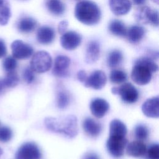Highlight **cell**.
Segmentation results:
<instances>
[{
	"mask_svg": "<svg viewBox=\"0 0 159 159\" xmlns=\"http://www.w3.org/2000/svg\"><path fill=\"white\" fill-rule=\"evenodd\" d=\"M7 54V48L4 41L0 39V58L4 57Z\"/></svg>",
	"mask_w": 159,
	"mask_h": 159,
	"instance_id": "36",
	"label": "cell"
},
{
	"mask_svg": "<svg viewBox=\"0 0 159 159\" xmlns=\"http://www.w3.org/2000/svg\"><path fill=\"white\" fill-rule=\"evenodd\" d=\"M123 55L122 52L119 50L111 51L107 58V65L111 68H114L118 66L122 61Z\"/></svg>",
	"mask_w": 159,
	"mask_h": 159,
	"instance_id": "26",
	"label": "cell"
},
{
	"mask_svg": "<svg viewBox=\"0 0 159 159\" xmlns=\"http://www.w3.org/2000/svg\"><path fill=\"white\" fill-rule=\"evenodd\" d=\"M107 81V78L101 70H96L93 71L84 82V86L88 88H91L94 89H100L102 88Z\"/></svg>",
	"mask_w": 159,
	"mask_h": 159,
	"instance_id": "11",
	"label": "cell"
},
{
	"mask_svg": "<svg viewBox=\"0 0 159 159\" xmlns=\"http://www.w3.org/2000/svg\"><path fill=\"white\" fill-rule=\"evenodd\" d=\"M109 5L111 11L116 16L127 14L132 7L130 0H109Z\"/></svg>",
	"mask_w": 159,
	"mask_h": 159,
	"instance_id": "14",
	"label": "cell"
},
{
	"mask_svg": "<svg viewBox=\"0 0 159 159\" xmlns=\"http://www.w3.org/2000/svg\"><path fill=\"white\" fill-rule=\"evenodd\" d=\"M55 32L53 28L49 26H42L37 32V40L43 45L51 43L55 39Z\"/></svg>",
	"mask_w": 159,
	"mask_h": 159,
	"instance_id": "16",
	"label": "cell"
},
{
	"mask_svg": "<svg viewBox=\"0 0 159 159\" xmlns=\"http://www.w3.org/2000/svg\"><path fill=\"white\" fill-rule=\"evenodd\" d=\"M37 25L35 19L29 16L21 17L17 23V30L23 34H29L33 32Z\"/></svg>",
	"mask_w": 159,
	"mask_h": 159,
	"instance_id": "18",
	"label": "cell"
},
{
	"mask_svg": "<svg viewBox=\"0 0 159 159\" xmlns=\"http://www.w3.org/2000/svg\"><path fill=\"white\" fill-rule=\"evenodd\" d=\"M68 23L66 20H64L61 21L58 24V32L61 34H63V33H65L68 27Z\"/></svg>",
	"mask_w": 159,
	"mask_h": 159,
	"instance_id": "35",
	"label": "cell"
},
{
	"mask_svg": "<svg viewBox=\"0 0 159 159\" xmlns=\"http://www.w3.org/2000/svg\"><path fill=\"white\" fill-rule=\"evenodd\" d=\"M2 66L4 70L7 73L14 71L17 66V62L14 57L12 56H8L3 60L2 62Z\"/></svg>",
	"mask_w": 159,
	"mask_h": 159,
	"instance_id": "29",
	"label": "cell"
},
{
	"mask_svg": "<svg viewBox=\"0 0 159 159\" xmlns=\"http://www.w3.org/2000/svg\"><path fill=\"white\" fill-rule=\"evenodd\" d=\"M109 108L108 102L104 99L96 98L90 104V110L92 114L97 118H102L107 112Z\"/></svg>",
	"mask_w": 159,
	"mask_h": 159,
	"instance_id": "15",
	"label": "cell"
},
{
	"mask_svg": "<svg viewBox=\"0 0 159 159\" xmlns=\"http://www.w3.org/2000/svg\"><path fill=\"white\" fill-rule=\"evenodd\" d=\"M44 124L48 130L63 134L70 138L75 137L78 134L77 118L73 115L60 117H47Z\"/></svg>",
	"mask_w": 159,
	"mask_h": 159,
	"instance_id": "1",
	"label": "cell"
},
{
	"mask_svg": "<svg viewBox=\"0 0 159 159\" xmlns=\"http://www.w3.org/2000/svg\"><path fill=\"white\" fill-rule=\"evenodd\" d=\"M11 47L12 57L16 59H27L34 53V48L32 47L20 40H14L11 43Z\"/></svg>",
	"mask_w": 159,
	"mask_h": 159,
	"instance_id": "9",
	"label": "cell"
},
{
	"mask_svg": "<svg viewBox=\"0 0 159 159\" xmlns=\"http://www.w3.org/2000/svg\"><path fill=\"white\" fill-rule=\"evenodd\" d=\"M83 159H99V158L96 153L89 152L86 153L83 157Z\"/></svg>",
	"mask_w": 159,
	"mask_h": 159,
	"instance_id": "38",
	"label": "cell"
},
{
	"mask_svg": "<svg viewBox=\"0 0 159 159\" xmlns=\"http://www.w3.org/2000/svg\"><path fill=\"white\" fill-rule=\"evenodd\" d=\"M148 159H159V146L158 144H153L150 147L147 151Z\"/></svg>",
	"mask_w": 159,
	"mask_h": 159,
	"instance_id": "34",
	"label": "cell"
},
{
	"mask_svg": "<svg viewBox=\"0 0 159 159\" xmlns=\"http://www.w3.org/2000/svg\"><path fill=\"white\" fill-rule=\"evenodd\" d=\"M3 153V152H2V150L0 148V157H1V156L2 155V154Z\"/></svg>",
	"mask_w": 159,
	"mask_h": 159,
	"instance_id": "42",
	"label": "cell"
},
{
	"mask_svg": "<svg viewBox=\"0 0 159 159\" xmlns=\"http://www.w3.org/2000/svg\"><path fill=\"white\" fill-rule=\"evenodd\" d=\"M70 58L65 55H58L55 59L53 74L58 77H66L68 74Z\"/></svg>",
	"mask_w": 159,
	"mask_h": 159,
	"instance_id": "12",
	"label": "cell"
},
{
	"mask_svg": "<svg viewBox=\"0 0 159 159\" xmlns=\"http://www.w3.org/2000/svg\"><path fill=\"white\" fill-rule=\"evenodd\" d=\"M127 140L125 137L119 135H109L106 147L109 153L114 157H121L127 145Z\"/></svg>",
	"mask_w": 159,
	"mask_h": 159,
	"instance_id": "7",
	"label": "cell"
},
{
	"mask_svg": "<svg viewBox=\"0 0 159 159\" xmlns=\"http://www.w3.org/2000/svg\"><path fill=\"white\" fill-rule=\"evenodd\" d=\"M158 69L157 63L149 57H141L135 61L131 78L139 85L148 84L152 77V73Z\"/></svg>",
	"mask_w": 159,
	"mask_h": 159,
	"instance_id": "2",
	"label": "cell"
},
{
	"mask_svg": "<svg viewBox=\"0 0 159 159\" xmlns=\"http://www.w3.org/2000/svg\"><path fill=\"white\" fill-rule=\"evenodd\" d=\"M45 5L48 11L54 16H61L65 11V5L61 0H47Z\"/></svg>",
	"mask_w": 159,
	"mask_h": 159,
	"instance_id": "23",
	"label": "cell"
},
{
	"mask_svg": "<svg viewBox=\"0 0 159 159\" xmlns=\"http://www.w3.org/2000/svg\"><path fill=\"white\" fill-rule=\"evenodd\" d=\"M146 0H133V2L136 5H143L145 3Z\"/></svg>",
	"mask_w": 159,
	"mask_h": 159,
	"instance_id": "40",
	"label": "cell"
},
{
	"mask_svg": "<svg viewBox=\"0 0 159 159\" xmlns=\"http://www.w3.org/2000/svg\"><path fill=\"white\" fill-rule=\"evenodd\" d=\"M135 17L140 24H150L156 27L158 25V12L150 7H140L136 11Z\"/></svg>",
	"mask_w": 159,
	"mask_h": 159,
	"instance_id": "6",
	"label": "cell"
},
{
	"mask_svg": "<svg viewBox=\"0 0 159 159\" xmlns=\"http://www.w3.org/2000/svg\"><path fill=\"white\" fill-rule=\"evenodd\" d=\"M77 78H78V80L80 81H81L82 83H84L85 81V80H86V78H87L86 73L84 70L79 71L77 73Z\"/></svg>",
	"mask_w": 159,
	"mask_h": 159,
	"instance_id": "37",
	"label": "cell"
},
{
	"mask_svg": "<svg viewBox=\"0 0 159 159\" xmlns=\"http://www.w3.org/2000/svg\"><path fill=\"white\" fill-rule=\"evenodd\" d=\"M84 132L91 137H97L101 132V125L91 118H86L83 123Z\"/></svg>",
	"mask_w": 159,
	"mask_h": 159,
	"instance_id": "20",
	"label": "cell"
},
{
	"mask_svg": "<svg viewBox=\"0 0 159 159\" xmlns=\"http://www.w3.org/2000/svg\"><path fill=\"white\" fill-rule=\"evenodd\" d=\"M70 102V98L68 94L64 91H60L57 96V106L60 109L66 108Z\"/></svg>",
	"mask_w": 159,
	"mask_h": 159,
	"instance_id": "30",
	"label": "cell"
},
{
	"mask_svg": "<svg viewBox=\"0 0 159 159\" xmlns=\"http://www.w3.org/2000/svg\"><path fill=\"white\" fill-rule=\"evenodd\" d=\"M148 130L147 128L143 125H139L135 129V135L139 140H145L147 138Z\"/></svg>",
	"mask_w": 159,
	"mask_h": 159,
	"instance_id": "32",
	"label": "cell"
},
{
	"mask_svg": "<svg viewBox=\"0 0 159 159\" xmlns=\"http://www.w3.org/2000/svg\"><path fill=\"white\" fill-rule=\"evenodd\" d=\"M41 156L38 146L33 142L22 144L16 153V159H40Z\"/></svg>",
	"mask_w": 159,
	"mask_h": 159,
	"instance_id": "8",
	"label": "cell"
},
{
	"mask_svg": "<svg viewBox=\"0 0 159 159\" xmlns=\"http://www.w3.org/2000/svg\"><path fill=\"white\" fill-rule=\"evenodd\" d=\"M75 16L82 24L93 25L99 22L101 13L99 7L95 2L89 0H83L76 4Z\"/></svg>",
	"mask_w": 159,
	"mask_h": 159,
	"instance_id": "3",
	"label": "cell"
},
{
	"mask_svg": "<svg viewBox=\"0 0 159 159\" xmlns=\"http://www.w3.org/2000/svg\"><path fill=\"white\" fill-rule=\"evenodd\" d=\"M126 152L127 155L134 157L142 156L146 152V145L140 141H133L127 146Z\"/></svg>",
	"mask_w": 159,
	"mask_h": 159,
	"instance_id": "21",
	"label": "cell"
},
{
	"mask_svg": "<svg viewBox=\"0 0 159 159\" xmlns=\"http://www.w3.org/2000/svg\"><path fill=\"white\" fill-rule=\"evenodd\" d=\"M34 71L30 68V67L25 68L22 73V77L24 80L28 84L31 83L35 79Z\"/></svg>",
	"mask_w": 159,
	"mask_h": 159,
	"instance_id": "33",
	"label": "cell"
},
{
	"mask_svg": "<svg viewBox=\"0 0 159 159\" xmlns=\"http://www.w3.org/2000/svg\"><path fill=\"white\" fill-rule=\"evenodd\" d=\"M52 59L50 55L45 51H39L34 53L30 63V68L37 73H45L52 67Z\"/></svg>",
	"mask_w": 159,
	"mask_h": 159,
	"instance_id": "4",
	"label": "cell"
},
{
	"mask_svg": "<svg viewBox=\"0 0 159 159\" xmlns=\"http://www.w3.org/2000/svg\"><path fill=\"white\" fill-rule=\"evenodd\" d=\"M12 137V132L11 129L6 126L0 127V142H7Z\"/></svg>",
	"mask_w": 159,
	"mask_h": 159,
	"instance_id": "31",
	"label": "cell"
},
{
	"mask_svg": "<svg viewBox=\"0 0 159 159\" xmlns=\"http://www.w3.org/2000/svg\"><path fill=\"white\" fill-rule=\"evenodd\" d=\"M6 86L3 83V81H2V79H0V93H2L5 89H6Z\"/></svg>",
	"mask_w": 159,
	"mask_h": 159,
	"instance_id": "39",
	"label": "cell"
},
{
	"mask_svg": "<svg viewBox=\"0 0 159 159\" xmlns=\"http://www.w3.org/2000/svg\"><path fill=\"white\" fill-rule=\"evenodd\" d=\"M142 111L148 117L158 118L159 116V98L153 97L146 100L142 104Z\"/></svg>",
	"mask_w": 159,
	"mask_h": 159,
	"instance_id": "13",
	"label": "cell"
},
{
	"mask_svg": "<svg viewBox=\"0 0 159 159\" xmlns=\"http://www.w3.org/2000/svg\"><path fill=\"white\" fill-rule=\"evenodd\" d=\"M109 78L112 83L119 84L127 80V74L120 70H113L110 73Z\"/></svg>",
	"mask_w": 159,
	"mask_h": 159,
	"instance_id": "28",
	"label": "cell"
},
{
	"mask_svg": "<svg viewBox=\"0 0 159 159\" xmlns=\"http://www.w3.org/2000/svg\"><path fill=\"white\" fill-rule=\"evenodd\" d=\"M113 94H118L122 100L129 104L135 102L139 98V93L137 89L130 83H126L119 87H113L111 89Z\"/></svg>",
	"mask_w": 159,
	"mask_h": 159,
	"instance_id": "5",
	"label": "cell"
},
{
	"mask_svg": "<svg viewBox=\"0 0 159 159\" xmlns=\"http://www.w3.org/2000/svg\"><path fill=\"white\" fill-rule=\"evenodd\" d=\"M100 55V45L97 41L89 42L86 47L85 53V61L87 63L96 62Z\"/></svg>",
	"mask_w": 159,
	"mask_h": 159,
	"instance_id": "17",
	"label": "cell"
},
{
	"mask_svg": "<svg viewBox=\"0 0 159 159\" xmlns=\"http://www.w3.org/2000/svg\"><path fill=\"white\" fill-rule=\"evenodd\" d=\"M81 40L82 37L79 33L70 30L62 34L60 38V43L65 50H73L80 46Z\"/></svg>",
	"mask_w": 159,
	"mask_h": 159,
	"instance_id": "10",
	"label": "cell"
},
{
	"mask_svg": "<svg viewBox=\"0 0 159 159\" xmlns=\"http://www.w3.org/2000/svg\"><path fill=\"white\" fill-rule=\"evenodd\" d=\"M2 79L6 88L15 87L19 82V76L15 71L7 72L6 76Z\"/></svg>",
	"mask_w": 159,
	"mask_h": 159,
	"instance_id": "27",
	"label": "cell"
},
{
	"mask_svg": "<svg viewBox=\"0 0 159 159\" xmlns=\"http://www.w3.org/2000/svg\"><path fill=\"white\" fill-rule=\"evenodd\" d=\"M145 28L140 25H133L127 31V40L132 43H137L140 42L145 35Z\"/></svg>",
	"mask_w": 159,
	"mask_h": 159,
	"instance_id": "19",
	"label": "cell"
},
{
	"mask_svg": "<svg viewBox=\"0 0 159 159\" xmlns=\"http://www.w3.org/2000/svg\"><path fill=\"white\" fill-rule=\"evenodd\" d=\"M109 30L114 35L124 37H126L127 29L125 24L119 20H113L110 22L108 26Z\"/></svg>",
	"mask_w": 159,
	"mask_h": 159,
	"instance_id": "22",
	"label": "cell"
},
{
	"mask_svg": "<svg viewBox=\"0 0 159 159\" xmlns=\"http://www.w3.org/2000/svg\"><path fill=\"white\" fill-rule=\"evenodd\" d=\"M11 16V8L7 0H0V25L7 24Z\"/></svg>",
	"mask_w": 159,
	"mask_h": 159,
	"instance_id": "25",
	"label": "cell"
},
{
	"mask_svg": "<svg viewBox=\"0 0 159 159\" xmlns=\"http://www.w3.org/2000/svg\"><path fill=\"white\" fill-rule=\"evenodd\" d=\"M126 125L119 119L112 120L109 125V135L125 137L127 134Z\"/></svg>",
	"mask_w": 159,
	"mask_h": 159,
	"instance_id": "24",
	"label": "cell"
},
{
	"mask_svg": "<svg viewBox=\"0 0 159 159\" xmlns=\"http://www.w3.org/2000/svg\"><path fill=\"white\" fill-rule=\"evenodd\" d=\"M152 1L156 4H158V2H159V0H152Z\"/></svg>",
	"mask_w": 159,
	"mask_h": 159,
	"instance_id": "41",
	"label": "cell"
}]
</instances>
